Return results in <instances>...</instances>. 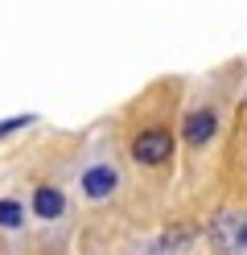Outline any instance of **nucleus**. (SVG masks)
I'll list each match as a JSON object with an SVG mask.
<instances>
[{
  "label": "nucleus",
  "instance_id": "1",
  "mask_svg": "<svg viewBox=\"0 0 247 255\" xmlns=\"http://www.w3.org/2000/svg\"><path fill=\"white\" fill-rule=\"evenodd\" d=\"M210 243L227 255L247 251V214H219L210 222Z\"/></svg>",
  "mask_w": 247,
  "mask_h": 255
},
{
  "label": "nucleus",
  "instance_id": "2",
  "mask_svg": "<svg viewBox=\"0 0 247 255\" xmlns=\"http://www.w3.org/2000/svg\"><path fill=\"white\" fill-rule=\"evenodd\" d=\"M132 156H136L140 165H161L173 156V136L161 132V128H148V132H140L136 140H132Z\"/></svg>",
  "mask_w": 247,
  "mask_h": 255
},
{
  "label": "nucleus",
  "instance_id": "3",
  "mask_svg": "<svg viewBox=\"0 0 247 255\" xmlns=\"http://www.w3.org/2000/svg\"><path fill=\"white\" fill-rule=\"evenodd\" d=\"M111 189H115V173L107 165H95V169L82 173V194L87 198H107Z\"/></svg>",
  "mask_w": 247,
  "mask_h": 255
},
{
  "label": "nucleus",
  "instance_id": "4",
  "mask_svg": "<svg viewBox=\"0 0 247 255\" xmlns=\"http://www.w3.org/2000/svg\"><path fill=\"white\" fill-rule=\"evenodd\" d=\"M214 128H219V120H214V111H194V116L186 120V140L190 144H206V140L214 136Z\"/></svg>",
  "mask_w": 247,
  "mask_h": 255
},
{
  "label": "nucleus",
  "instance_id": "5",
  "mask_svg": "<svg viewBox=\"0 0 247 255\" xmlns=\"http://www.w3.org/2000/svg\"><path fill=\"white\" fill-rule=\"evenodd\" d=\"M62 206H66V202H62V194H58L54 185H41L37 194H33V210H37L41 218H58Z\"/></svg>",
  "mask_w": 247,
  "mask_h": 255
},
{
  "label": "nucleus",
  "instance_id": "6",
  "mask_svg": "<svg viewBox=\"0 0 247 255\" xmlns=\"http://www.w3.org/2000/svg\"><path fill=\"white\" fill-rule=\"evenodd\" d=\"M190 239H194V227H177L173 235H165V239H161V243L153 247V255H177L181 247H186V243H190Z\"/></svg>",
  "mask_w": 247,
  "mask_h": 255
},
{
  "label": "nucleus",
  "instance_id": "7",
  "mask_svg": "<svg viewBox=\"0 0 247 255\" xmlns=\"http://www.w3.org/2000/svg\"><path fill=\"white\" fill-rule=\"evenodd\" d=\"M0 227H21V206L16 202H0Z\"/></svg>",
  "mask_w": 247,
  "mask_h": 255
}]
</instances>
